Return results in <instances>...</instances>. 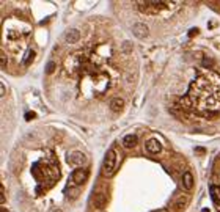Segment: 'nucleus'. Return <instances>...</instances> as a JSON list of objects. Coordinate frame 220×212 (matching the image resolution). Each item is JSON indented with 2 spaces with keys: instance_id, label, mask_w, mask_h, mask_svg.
Returning a JSON list of instances; mask_svg holds the SVG:
<instances>
[{
  "instance_id": "6e6552de",
  "label": "nucleus",
  "mask_w": 220,
  "mask_h": 212,
  "mask_svg": "<svg viewBox=\"0 0 220 212\" xmlns=\"http://www.w3.org/2000/svg\"><path fill=\"white\" fill-rule=\"evenodd\" d=\"M79 39H80V33H79V30H76V29L68 30L66 35H65V41H66L68 44H74V43H77Z\"/></svg>"
},
{
  "instance_id": "f3484780",
  "label": "nucleus",
  "mask_w": 220,
  "mask_h": 212,
  "mask_svg": "<svg viewBox=\"0 0 220 212\" xmlns=\"http://www.w3.org/2000/svg\"><path fill=\"white\" fill-rule=\"evenodd\" d=\"M0 88H2V91H0V94H2V96H5V84H2V85H0Z\"/></svg>"
},
{
  "instance_id": "a211bd4d",
  "label": "nucleus",
  "mask_w": 220,
  "mask_h": 212,
  "mask_svg": "<svg viewBox=\"0 0 220 212\" xmlns=\"http://www.w3.org/2000/svg\"><path fill=\"white\" fill-rule=\"evenodd\" d=\"M32 116L35 118V113H32V112H29V113H27V119H32Z\"/></svg>"
},
{
  "instance_id": "9b49d317",
  "label": "nucleus",
  "mask_w": 220,
  "mask_h": 212,
  "mask_svg": "<svg viewBox=\"0 0 220 212\" xmlns=\"http://www.w3.org/2000/svg\"><path fill=\"white\" fill-rule=\"evenodd\" d=\"M105 203H107L105 195H102V193H96V195H95V203H93V204H95L98 209H102V207L105 206Z\"/></svg>"
},
{
  "instance_id": "f03ea898",
  "label": "nucleus",
  "mask_w": 220,
  "mask_h": 212,
  "mask_svg": "<svg viewBox=\"0 0 220 212\" xmlns=\"http://www.w3.org/2000/svg\"><path fill=\"white\" fill-rule=\"evenodd\" d=\"M118 168V157H116V151L115 149H110L102 162V173L105 176H112V174L116 171Z\"/></svg>"
},
{
  "instance_id": "6ab92c4d",
  "label": "nucleus",
  "mask_w": 220,
  "mask_h": 212,
  "mask_svg": "<svg viewBox=\"0 0 220 212\" xmlns=\"http://www.w3.org/2000/svg\"><path fill=\"white\" fill-rule=\"evenodd\" d=\"M0 201L5 203V195H3V190H2V193H0Z\"/></svg>"
},
{
  "instance_id": "f8f14e48",
  "label": "nucleus",
  "mask_w": 220,
  "mask_h": 212,
  "mask_svg": "<svg viewBox=\"0 0 220 212\" xmlns=\"http://www.w3.org/2000/svg\"><path fill=\"white\" fill-rule=\"evenodd\" d=\"M137 145V137L135 135H126L123 138V146L124 148H134Z\"/></svg>"
},
{
  "instance_id": "7ed1b4c3",
  "label": "nucleus",
  "mask_w": 220,
  "mask_h": 212,
  "mask_svg": "<svg viewBox=\"0 0 220 212\" xmlns=\"http://www.w3.org/2000/svg\"><path fill=\"white\" fill-rule=\"evenodd\" d=\"M145 149L151 154H159L162 151V145L159 143V140H156V138H150V140L145 142Z\"/></svg>"
},
{
  "instance_id": "20e7f679",
  "label": "nucleus",
  "mask_w": 220,
  "mask_h": 212,
  "mask_svg": "<svg viewBox=\"0 0 220 212\" xmlns=\"http://www.w3.org/2000/svg\"><path fill=\"white\" fill-rule=\"evenodd\" d=\"M66 159H68V162L71 165H82L85 162V156H84V152H80V151H74V152H69Z\"/></svg>"
},
{
  "instance_id": "dca6fc26",
  "label": "nucleus",
  "mask_w": 220,
  "mask_h": 212,
  "mask_svg": "<svg viewBox=\"0 0 220 212\" xmlns=\"http://www.w3.org/2000/svg\"><path fill=\"white\" fill-rule=\"evenodd\" d=\"M5 63H6V57H5V53L2 52V66H5Z\"/></svg>"
},
{
  "instance_id": "4468645a",
  "label": "nucleus",
  "mask_w": 220,
  "mask_h": 212,
  "mask_svg": "<svg viewBox=\"0 0 220 212\" xmlns=\"http://www.w3.org/2000/svg\"><path fill=\"white\" fill-rule=\"evenodd\" d=\"M33 58H35V50H33V49L27 50V55L24 57V64H29V63H30Z\"/></svg>"
},
{
  "instance_id": "423d86ee",
  "label": "nucleus",
  "mask_w": 220,
  "mask_h": 212,
  "mask_svg": "<svg viewBox=\"0 0 220 212\" xmlns=\"http://www.w3.org/2000/svg\"><path fill=\"white\" fill-rule=\"evenodd\" d=\"M132 30H134V35H135V36H137V38H139V39H143V38H146V36H148V33H150L148 27H146L145 24H142V22L135 24Z\"/></svg>"
},
{
  "instance_id": "aec40b11",
  "label": "nucleus",
  "mask_w": 220,
  "mask_h": 212,
  "mask_svg": "<svg viewBox=\"0 0 220 212\" xmlns=\"http://www.w3.org/2000/svg\"><path fill=\"white\" fill-rule=\"evenodd\" d=\"M52 212H63V210H61V209H53Z\"/></svg>"
},
{
  "instance_id": "2eb2a0df",
  "label": "nucleus",
  "mask_w": 220,
  "mask_h": 212,
  "mask_svg": "<svg viewBox=\"0 0 220 212\" xmlns=\"http://www.w3.org/2000/svg\"><path fill=\"white\" fill-rule=\"evenodd\" d=\"M53 69H55V63H53V61H50V63L47 64V68H46V74H52Z\"/></svg>"
},
{
  "instance_id": "f257e3e1",
  "label": "nucleus",
  "mask_w": 220,
  "mask_h": 212,
  "mask_svg": "<svg viewBox=\"0 0 220 212\" xmlns=\"http://www.w3.org/2000/svg\"><path fill=\"white\" fill-rule=\"evenodd\" d=\"M187 101H190V105L205 113L212 115V112L220 110V76L209 72L194 80Z\"/></svg>"
},
{
  "instance_id": "1a4fd4ad",
  "label": "nucleus",
  "mask_w": 220,
  "mask_h": 212,
  "mask_svg": "<svg viewBox=\"0 0 220 212\" xmlns=\"http://www.w3.org/2000/svg\"><path fill=\"white\" fill-rule=\"evenodd\" d=\"M182 186L186 190H192L194 189V176H192L190 171H186L182 174Z\"/></svg>"
},
{
  "instance_id": "39448f33",
  "label": "nucleus",
  "mask_w": 220,
  "mask_h": 212,
  "mask_svg": "<svg viewBox=\"0 0 220 212\" xmlns=\"http://www.w3.org/2000/svg\"><path fill=\"white\" fill-rule=\"evenodd\" d=\"M87 176H88V173L85 170L77 168V170H74V173H72V182H74L76 186H80V184H84L87 181Z\"/></svg>"
},
{
  "instance_id": "9d476101",
  "label": "nucleus",
  "mask_w": 220,
  "mask_h": 212,
  "mask_svg": "<svg viewBox=\"0 0 220 212\" xmlns=\"http://www.w3.org/2000/svg\"><path fill=\"white\" fill-rule=\"evenodd\" d=\"M123 107H124V101L123 99H120V97H115L112 102H110V110H112V112H121L123 110Z\"/></svg>"
},
{
  "instance_id": "ddd939ff",
  "label": "nucleus",
  "mask_w": 220,
  "mask_h": 212,
  "mask_svg": "<svg viewBox=\"0 0 220 212\" xmlns=\"http://www.w3.org/2000/svg\"><path fill=\"white\" fill-rule=\"evenodd\" d=\"M186 206H187V198H186V197H179V198H176V201H175V209H176V210L184 209Z\"/></svg>"
},
{
  "instance_id": "0eeeda50",
  "label": "nucleus",
  "mask_w": 220,
  "mask_h": 212,
  "mask_svg": "<svg viewBox=\"0 0 220 212\" xmlns=\"http://www.w3.org/2000/svg\"><path fill=\"white\" fill-rule=\"evenodd\" d=\"M209 195H211V200H212L214 206L217 207V210H220V187L218 186H211Z\"/></svg>"
}]
</instances>
